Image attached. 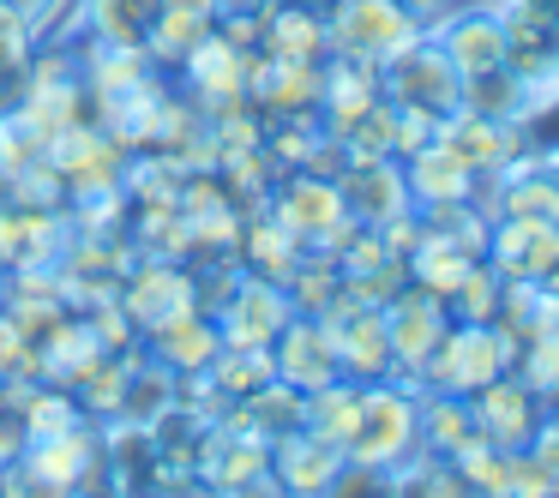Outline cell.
<instances>
[{"label": "cell", "mask_w": 559, "mask_h": 498, "mask_svg": "<svg viewBox=\"0 0 559 498\" xmlns=\"http://www.w3.org/2000/svg\"><path fill=\"white\" fill-rule=\"evenodd\" d=\"M409 450H421V385L415 378H367L361 385V421H355L343 462H367V469H397Z\"/></svg>", "instance_id": "1"}, {"label": "cell", "mask_w": 559, "mask_h": 498, "mask_svg": "<svg viewBox=\"0 0 559 498\" xmlns=\"http://www.w3.org/2000/svg\"><path fill=\"white\" fill-rule=\"evenodd\" d=\"M325 37L337 61L391 66L427 37V19H415L403 0H325Z\"/></svg>", "instance_id": "2"}, {"label": "cell", "mask_w": 559, "mask_h": 498, "mask_svg": "<svg viewBox=\"0 0 559 498\" xmlns=\"http://www.w3.org/2000/svg\"><path fill=\"white\" fill-rule=\"evenodd\" d=\"M511 361H518V342H511L499 325H451L445 342L433 349V361L421 366V385L427 390H451V397H469V390L487 385V378L511 373Z\"/></svg>", "instance_id": "3"}, {"label": "cell", "mask_w": 559, "mask_h": 498, "mask_svg": "<svg viewBox=\"0 0 559 498\" xmlns=\"http://www.w3.org/2000/svg\"><path fill=\"white\" fill-rule=\"evenodd\" d=\"M379 313H385L391 373H397V378H415V385H421V366L433 361V349L445 342V330H451L445 301H439V294H427V289H415V282H403V289L391 294Z\"/></svg>", "instance_id": "4"}, {"label": "cell", "mask_w": 559, "mask_h": 498, "mask_svg": "<svg viewBox=\"0 0 559 498\" xmlns=\"http://www.w3.org/2000/svg\"><path fill=\"white\" fill-rule=\"evenodd\" d=\"M433 138H445V145L481 174V198L493 193L499 174L518 169V162L530 157V133H523V121H487V114H469V109L439 114Z\"/></svg>", "instance_id": "5"}, {"label": "cell", "mask_w": 559, "mask_h": 498, "mask_svg": "<svg viewBox=\"0 0 559 498\" xmlns=\"http://www.w3.org/2000/svg\"><path fill=\"white\" fill-rule=\"evenodd\" d=\"M379 90H385V102H397V109H415V114H451L457 109V90H463V73L439 54V42H415L409 54H397L391 66H379Z\"/></svg>", "instance_id": "6"}, {"label": "cell", "mask_w": 559, "mask_h": 498, "mask_svg": "<svg viewBox=\"0 0 559 498\" xmlns=\"http://www.w3.org/2000/svg\"><path fill=\"white\" fill-rule=\"evenodd\" d=\"M121 313L133 318V330L145 337V330H157L163 318L175 313H193L199 306V282L187 265H175V258H133V270L121 277Z\"/></svg>", "instance_id": "7"}, {"label": "cell", "mask_w": 559, "mask_h": 498, "mask_svg": "<svg viewBox=\"0 0 559 498\" xmlns=\"http://www.w3.org/2000/svg\"><path fill=\"white\" fill-rule=\"evenodd\" d=\"M211 318H217L223 342H235V349H271V342H277V330L295 318V306H289V294H283V282L241 270V277H235V289L223 294V306Z\"/></svg>", "instance_id": "8"}, {"label": "cell", "mask_w": 559, "mask_h": 498, "mask_svg": "<svg viewBox=\"0 0 559 498\" xmlns=\"http://www.w3.org/2000/svg\"><path fill=\"white\" fill-rule=\"evenodd\" d=\"M427 42H439V54H445L463 78L487 73V66H506V19H499L493 7H481V0H463L451 13L427 19Z\"/></svg>", "instance_id": "9"}, {"label": "cell", "mask_w": 559, "mask_h": 498, "mask_svg": "<svg viewBox=\"0 0 559 498\" xmlns=\"http://www.w3.org/2000/svg\"><path fill=\"white\" fill-rule=\"evenodd\" d=\"M265 210H271V217H277L301 246H313L319 234L331 229V222L349 217V210H343V198H337V181H331V174H313V169L277 174V186H271Z\"/></svg>", "instance_id": "10"}, {"label": "cell", "mask_w": 559, "mask_h": 498, "mask_svg": "<svg viewBox=\"0 0 559 498\" xmlns=\"http://www.w3.org/2000/svg\"><path fill=\"white\" fill-rule=\"evenodd\" d=\"M181 85H187V97L205 109V121L211 114H229V109H247V49H235V42H223L217 31H211V37L181 61Z\"/></svg>", "instance_id": "11"}, {"label": "cell", "mask_w": 559, "mask_h": 498, "mask_svg": "<svg viewBox=\"0 0 559 498\" xmlns=\"http://www.w3.org/2000/svg\"><path fill=\"white\" fill-rule=\"evenodd\" d=\"M337 198L361 229H379V222L415 210L409 181H403V162L397 157H373V162H343L337 169Z\"/></svg>", "instance_id": "12"}, {"label": "cell", "mask_w": 559, "mask_h": 498, "mask_svg": "<svg viewBox=\"0 0 559 498\" xmlns=\"http://www.w3.org/2000/svg\"><path fill=\"white\" fill-rule=\"evenodd\" d=\"M469 414H475V433L493 450H523L535 433V421H542L535 390L523 385L518 373H499V378H487L481 390H469Z\"/></svg>", "instance_id": "13"}, {"label": "cell", "mask_w": 559, "mask_h": 498, "mask_svg": "<svg viewBox=\"0 0 559 498\" xmlns=\"http://www.w3.org/2000/svg\"><path fill=\"white\" fill-rule=\"evenodd\" d=\"M271 373L283 378V385H295L307 397V390L331 385L337 373V349H331V330L319 325V318H301L295 313L289 325L277 330V342H271Z\"/></svg>", "instance_id": "14"}, {"label": "cell", "mask_w": 559, "mask_h": 498, "mask_svg": "<svg viewBox=\"0 0 559 498\" xmlns=\"http://www.w3.org/2000/svg\"><path fill=\"white\" fill-rule=\"evenodd\" d=\"M487 265L499 277H523L542 282L559 265V222H530V217H493L487 234Z\"/></svg>", "instance_id": "15"}, {"label": "cell", "mask_w": 559, "mask_h": 498, "mask_svg": "<svg viewBox=\"0 0 559 498\" xmlns=\"http://www.w3.org/2000/svg\"><path fill=\"white\" fill-rule=\"evenodd\" d=\"M403 181H409L415 210L457 205V198H481V174H475L445 138H427L421 150H409V157H403Z\"/></svg>", "instance_id": "16"}, {"label": "cell", "mask_w": 559, "mask_h": 498, "mask_svg": "<svg viewBox=\"0 0 559 498\" xmlns=\"http://www.w3.org/2000/svg\"><path fill=\"white\" fill-rule=\"evenodd\" d=\"M139 349H145L163 373L181 378V373H205L211 354L223 349V330H217V318H211L205 306H193V313H175V318H163L157 330H145Z\"/></svg>", "instance_id": "17"}, {"label": "cell", "mask_w": 559, "mask_h": 498, "mask_svg": "<svg viewBox=\"0 0 559 498\" xmlns=\"http://www.w3.org/2000/svg\"><path fill=\"white\" fill-rule=\"evenodd\" d=\"M19 462H25L31 474H43V481L67 486V493H85L91 474H97V462H103V438H97L91 421H79V426H67V433H55V438H31V445L19 450Z\"/></svg>", "instance_id": "18"}, {"label": "cell", "mask_w": 559, "mask_h": 498, "mask_svg": "<svg viewBox=\"0 0 559 498\" xmlns=\"http://www.w3.org/2000/svg\"><path fill=\"white\" fill-rule=\"evenodd\" d=\"M337 469H343V450L325 445V438H313V433H301V426L271 438V481L289 498H319L337 481Z\"/></svg>", "instance_id": "19"}, {"label": "cell", "mask_w": 559, "mask_h": 498, "mask_svg": "<svg viewBox=\"0 0 559 498\" xmlns=\"http://www.w3.org/2000/svg\"><path fill=\"white\" fill-rule=\"evenodd\" d=\"M325 325V318H319ZM331 330V349H337V373L367 385V378H385L391 373V342H385V313L379 306H355L349 318H337Z\"/></svg>", "instance_id": "20"}, {"label": "cell", "mask_w": 559, "mask_h": 498, "mask_svg": "<svg viewBox=\"0 0 559 498\" xmlns=\"http://www.w3.org/2000/svg\"><path fill=\"white\" fill-rule=\"evenodd\" d=\"M385 97L379 90V66H361V61H337L325 54V90H319V126L331 138H343L355 121H361L373 102Z\"/></svg>", "instance_id": "21"}, {"label": "cell", "mask_w": 559, "mask_h": 498, "mask_svg": "<svg viewBox=\"0 0 559 498\" xmlns=\"http://www.w3.org/2000/svg\"><path fill=\"white\" fill-rule=\"evenodd\" d=\"M259 49L271 61H325L331 37H325V13L319 7H295V0H265V37Z\"/></svg>", "instance_id": "22"}, {"label": "cell", "mask_w": 559, "mask_h": 498, "mask_svg": "<svg viewBox=\"0 0 559 498\" xmlns=\"http://www.w3.org/2000/svg\"><path fill=\"white\" fill-rule=\"evenodd\" d=\"M103 342H97V330L85 325V313H67L61 325L49 330V337L37 342V366H43V385H61V390H73L79 378L91 373V366L103 361Z\"/></svg>", "instance_id": "23"}, {"label": "cell", "mask_w": 559, "mask_h": 498, "mask_svg": "<svg viewBox=\"0 0 559 498\" xmlns=\"http://www.w3.org/2000/svg\"><path fill=\"white\" fill-rule=\"evenodd\" d=\"M151 73H157V66H151V54L139 49V42H97L91 37V49L79 54V78H85L91 102L127 97V90L145 85Z\"/></svg>", "instance_id": "24"}, {"label": "cell", "mask_w": 559, "mask_h": 498, "mask_svg": "<svg viewBox=\"0 0 559 498\" xmlns=\"http://www.w3.org/2000/svg\"><path fill=\"white\" fill-rule=\"evenodd\" d=\"M355 421H361V385L355 378H331V385L307 390L301 397V433L325 438V445H349Z\"/></svg>", "instance_id": "25"}, {"label": "cell", "mask_w": 559, "mask_h": 498, "mask_svg": "<svg viewBox=\"0 0 559 498\" xmlns=\"http://www.w3.org/2000/svg\"><path fill=\"white\" fill-rule=\"evenodd\" d=\"M73 241V217L67 210H19L13 222V270H49Z\"/></svg>", "instance_id": "26"}, {"label": "cell", "mask_w": 559, "mask_h": 498, "mask_svg": "<svg viewBox=\"0 0 559 498\" xmlns=\"http://www.w3.org/2000/svg\"><path fill=\"white\" fill-rule=\"evenodd\" d=\"M421 229H427V234H439L445 246H457V253H469V258H487L493 210H487L481 198H457V205H427V210H421Z\"/></svg>", "instance_id": "27"}, {"label": "cell", "mask_w": 559, "mask_h": 498, "mask_svg": "<svg viewBox=\"0 0 559 498\" xmlns=\"http://www.w3.org/2000/svg\"><path fill=\"white\" fill-rule=\"evenodd\" d=\"M469 438H475L469 397H451V390H427L421 385V450L451 457V450L469 445Z\"/></svg>", "instance_id": "28"}, {"label": "cell", "mask_w": 559, "mask_h": 498, "mask_svg": "<svg viewBox=\"0 0 559 498\" xmlns=\"http://www.w3.org/2000/svg\"><path fill=\"white\" fill-rule=\"evenodd\" d=\"M151 19H157V0H79V25L97 42H139L145 49Z\"/></svg>", "instance_id": "29"}, {"label": "cell", "mask_w": 559, "mask_h": 498, "mask_svg": "<svg viewBox=\"0 0 559 498\" xmlns=\"http://www.w3.org/2000/svg\"><path fill=\"white\" fill-rule=\"evenodd\" d=\"M385 474H391V498H469V486L457 481V469H451L445 457H433V450H409V457Z\"/></svg>", "instance_id": "30"}, {"label": "cell", "mask_w": 559, "mask_h": 498, "mask_svg": "<svg viewBox=\"0 0 559 498\" xmlns=\"http://www.w3.org/2000/svg\"><path fill=\"white\" fill-rule=\"evenodd\" d=\"M469 265H475L469 253H457V246H445L439 234H427V229H421V241H415V253L403 258V270H409V282H415V289L439 294V301H445V294L457 289L463 277H469Z\"/></svg>", "instance_id": "31"}, {"label": "cell", "mask_w": 559, "mask_h": 498, "mask_svg": "<svg viewBox=\"0 0 559 498\" xmlns=\"http://www.w3.org/2000/svg\"><path fill=\"white\" fill-rule=\"evenodd\" d=\"M235 414H241L253 433H265V438H277V433H295L301 426V390L295 385H283V378H265L259 390H247L241 402H229Z\"/></svg>", "instance_id": "32"}, {"label": "cell", "mask_w": 559, "mask_h": 498, "mask_svg": "<svg viewBox=\"0 0 559 498\" xmlns=\"http://www.w3.org/2000/svg\"><path fill=\"white\" fill-rule=\"evenodd\" d=\"M337 282H343L337 258L301 253V258H295V270L283 277V294H289V306H295L301 318H319V313L331 306V294H337Z\"/></svg>", "instance_id": "33"}, {"label": "cell", "mask_w": 559, "mask_h": 498, "mask_svg": "<svg viewBox=\"0 0 559 498\" xmlns=\"http://www.w3.org/2000/svg\"><path fill=\"white\" fill-rule=\"evenodd\" d=\"M205 373H211V385H217L229 402H241L247 390H259L265 378H277L271 373V349H235V342H223V349L211 354Z\"/></svg>", "instance_id": "34"}, {"label": "cell", "mask_w": 559, "mask_h": 498, "mask_svg": "<svg viewBox=\"0 0 559 498\" xmlns=\"http://www.w3.org/2000/svg\"><path fill=\"white\" fill-rule=\"evenodd\" d=\"M499 270L487 265V258H475L469 265V277L457 282V289L445 294V313H451V325H493V313H499Z\"/></svg>", "instance_id": "35"}, {"label": "cell", "mask_w": 559, "mask_h": 498, "mask_svg": "<svg viewBox=\"0 0 559 498\" xmlns=\"http://www.w3.org/2000/svg\"><path fill=\"white\" fill-rule=\"evenodd\" d=\"M31 54H37V31H31L19 13H7V7H0V109L25 97Z\"/></svg>", "instance_id": "36"}, {"label": "cell", "mask_w": 559, "mask_h": 498, "mask_svg": "<svg viewBox=\"0 0 559 498\" xmlns=\"http://www.w3.org/2000/svg\"><path fill=\"white\" fill-rule=\"evenodd\" d=\"M79 421H91V414L79 409V397L61 390V385H37L25 397V438H55V433H67V426H79Z\"/></svg>", "instance_id": "37"}, {"label": "cell", "mask_w": 559, "mask_h": 498, "mask_svg": "<svg viewBox=\"0 0 559 498\" xmlns=\"http://www.w3.org/2000/svg\"><path fill=\"white\" fill-rule=\"evenodd\" d=\"M0 198L13 210H67V181L49 169V162H31V169L7 174L0 181Z\"/></svg>", "instance_id": "38"}, {"label": "cell", "mask_w": 559, "mask_h": 498, "mask_svg": "<svg viewBox=\"0 0 559 498\" xmlns=\"http://www.w3.org/2000/svg\"><path fill=\"white\" fill-rule=\"evenodd\" d=\"M511 373H518L535 397H554V385H559V330H535V337L518 349Z\"/></svg>", "instance_id": "39"}, {"label": "cell", "mask_w": 559, "mask_h": 498, "mask_svg": "<svg viewBox=\"0 0 559 498\" xmlns=\"http://www.w3.org/2000/svg\"><path fill=\"white\" fill-rule=\"evenodd\" d=\"M85 325L97 330V342H103L109 354L139 349V330H133V318L121 313V301H97V306H85Z\"/></svg>", "instance_id": "40"}, {"label": "cell", "mask_w": 559, "mask_h": 498, "mask_svg": "<svg viewBox=\"0 0 559 498\" xmlns=\"http://www.w3.org/2000/svg\"><path fill=\"white\" fill-rule=\"evenodd\" d=\"M319 498H391V474L367 469V462H343L337 481H331Z\"/></svg>", "instance_id": "41"}, {"label": "cell", "mask_w": 559, "mask_h": 498, "mask_svg": "<svg viewBox=\"0 0 559 498\" xmlns=\"http://www.w3.org/2000/svg\"><path fill=\"white\" fill-rule=\"evenodd\" d=\"M0 498H79V493H67V486L31 474L25 462H7V469H0Z\"/></svg>", "instance_id": "42"}, {"label": "cell", "mask_w": 559, "mask_h": 498, "mask_svg": "<svg viewBox=\"0 0 559 498\" xmlns=\"http://www.w3.org/2000/svg\"><path fill=\"white\" fill-rule=\"evenodd\" d=\"M385 241H379V229H355L349 234V246L337 253V270L343 277H361V270H373V265H385Z\"/></svg>", "instance_id": "43"}, {"label": "cell", "mask_w": 559, "mask_h": 498, "mask_svg": "<svg viewBox=\"0 0 559 498\" xmlns=\"http://www.w3.org/2000/svg\"><path fill=\"white\" fill-rule=\"evenodd\" d=\"M506 498H559V493H554V481L542 474V462H535L530 450H511V486H506Z\"/></svg>", "instance_id": "44"}, {"label": "cell", "mask_w": 559, "mask_h": 498, "mask_svg": "<svg viewBox=\"0 0 559 498\" xmlns=\"http://www.w3.org/2000/svg\"><path fill=\"white\" fill-rule=\"evenodd\" d=\"M530 450L535 462H542V474L554 481V493H559V414H547V421H535V433H530Z\"/></svg>", "instance_id": "45"}, {"label": "cell", "mask_w": 559, "mask_h": 498, "mask_svg": "<svg viewBox=\"0 0 559 498\" xmlns=\"http://www.w3.org/2000/svg\"><path fill=\"white\" fill-rule=\"evenodd\" d=\"M31 438H25V409H13V402L0 397V469L7 462H19V450H25Z\"/></svg>", "instance_id": "46"}, {"label": "cell", "mask_w": 559, "mask_h": 498, "mask_svg": "<svg viewBox=\"0 0 559 498\" xmlns=\"http://www.w3.org/2000/svg\"><path fill=\"white\" fill-rule=\"evenodd\" d=\"M0 7H7V13H19V19H25V25L37 31V42L49 37V19L61 13V0H0Z\"/></svg>", "instance_id": "47"}, {"label": "cell", "mask_w": 559, "mask_h": 498, "mask_svg": "<svg viewBox=\"0 0 559 498\" xmlns=\"http://www.w3.org/2000/svg\"><path fill=\"white\" fill-rule=\"evenodd\" d=\"M403 7H409L415 19H439V13H451V7H463V0H403ZM481 7H493V13H499L506 0H481Z\"/></svg>", "instance_id": "48"}, {"label": "cell", "mask_w": 559, "mask_h": 498, "mask_svg": "<svg viewBox=\"0 0 559 498\" xmlns=\"http://www.w3.org/2000/svg\"><path fill=\"white\" fill-rule=\"evenodd\" d=\"M547 90L559 97V49H554V61H547Z\"/></svg>", "instance_id": "49"}, {"label": "cell", "mask_w": 559, "mask_h": 498, "mask_svg": "<svg viewBox=\"0 0 559 498\" xmlns=\"http://www.w3.org/2000/svg\"><path fill=\"white\" fill-rule=\"evenodd\" d=\"M542 289H547V294H559V265H554V270H547V277H542Z\"/></svg>", "instance_id": "50"}, {"label": "cell", "mask_w": 559, "mask_h": 498, "mask_svg": "<svg viewBox=\"0 0 559 498\" xmlns=\"http://www.w3.org/2000/svg\"><path fill=\"white\" fill-rule=\"evenodd\" d=\"M295 7H325V0H295Z\"/></svg>", "instance_id": "51"}]
</instances>
